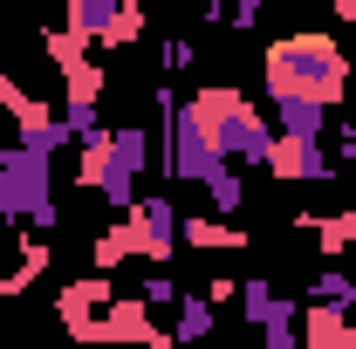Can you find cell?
<instances>
[{"instance_id": "obj_16", "label": "cell", "mask_w": 356, "mask_h": 349, "mask_svg": "<svg viewBox=\"0 0 356 349\" xmlns=\"http://www.w3.org/2000/svg\"><path fill=\"white\" fill-rule=\"evenodd\" d=\"M309 302H343V308H356V274H350V267H315V274H309Z\"/></svg>"}, {"instance_id": "obj_1", "label": "cell", "mask_w": 356, "mask_h": 349, "mask_svg": "<svg viewBox=\"0 0 356 349\" xmlns=\"http://www.w3.org/2000/svg\"><path fill=\"white\" fill-rule=\"evenodd\" d=\"M350 55H343V42H329V35H315V28H302V35H281V42H267L261 55V83L267 96H315V103H343V89H350Z\"/></svg>"}, {"instance_id": "obj_10", "label": "cell", "mask_w": 356, "mask_h": 349, "mask_svg": "<svg viewBox=\"0 0 356 349\" xmlns=\"http://www.w3.org/2000/svg\"><path fill=\"white\" fill-rule=\"evenodd\" d=\"M178 240L199 247V254H240L247 247V226L240 219H220V213H185L178 219Z\"/></svg>"}, {"instance_id": "obj_20", "label": "cell", "mask_w": 356, "mask_h": 349, "mask_svg": "<svg viewBox=\"0 0 356 349\" xmlns=\"http://www.w3.org/2000/svg\"><path fill=\"white\" fill-rule=\"evenodd\" d=\"M0 110H7V117L21 124V117H35V110H48V103L35 96V89H21L14 76H7V69H0Z\"/></svg>"}, {"instance_id": "obj_21", "label": "cell", "mask_w": 356, "mask_h": 349, "mask_svg": "<svg viewBox=\"0 0 356 349\" xmlns=\"http://www.w3.org/2000/svg\"><path fill=\"white\" fill-rule=\"evenodd\" d=\"M192 62H199V42H192V35H165V42H158V69H165V76L192 69Z\"/></svg>"}, {"instance_id": "obj_24", "label": "cell", "mask_w": 356, "mask_h": 349, "mask_svg": "<svg viewBox=\"0 0 356 349\" xmlns=\"http://www.w3.org/2000/svg\"><path fill=\"white\" fill-rule=\"evenodd\" d=\"M144 35V0H124V14H117V48H131Z\"/></svg>"}, {"instance_id": "obj_11", "label": "cell", "mask_w": 356, "mask_h": 349, "mask_svg": "<svg viewBox=\"0 0 356 349\" xmlns=\"http://www.w3.org/2000/svg\"><path fill=\"white\" fill-rule=\"evenodd\" d=\"M295 233L315 240V261H336L343 247H356V213H295Z\"/></svg>"}, {"instance_id": "obj_2", "label": "cell", "mask_w": 356, "mask_h": 349, "mask_svg": "<svg viewBox=\"0 0 356 349\" xmlns=\"http://www.w3.org/2000/svg\"><path fill=\"white\" fill-rule=\"evenodd\" d=\"M0 219H7V226H35V233H55V226H62L55 151H35V144H21V137L0 144Z\"/></svg>"}, {"instance_id": "obj_19", "label": "cell", "mask_w": 356, "mask_h": 349, "mask_svg": "<svg viewBox=\"0 0 356 349\" xmlns=\"http://www.w3.org/2000/svg\"><path fill=\"white\" fill-rule=\"evenodd\" d=\"M62 124H69V137H89L103 131V103H89V96H62V110H55Z\"/></svg>"}, {"instance_id": "obj_3", "label": "cell", "mask_w": 356, "mask_h": 349, "mask_svg": "<svg viewBox=\"0 0 356 349\" xmlns=\"http://www.w3.org/2000/svg\"><path fill=\"white\" fill-rule=\"evenodd\" d=\"M192 110L206 117L213 151H220L226 165H261V172H267V151H274V137H281V131L267 124V117L240 96V89L213 83V89H199V96H192Z\"/></svg>"}, {"instance_id": "obj_6", "label": "cell", "mask_w": 356, "mask_h": 349, "mask_svg": "<svg viewBox=\"0 0 356 349\" xmlns=\"http://www.w3.org/2000/svg\"><path fill=\"white\" fill-rule=\"evenodd\" d=\"M110 302H117V281H110V274L96 267V274L69 281V288L55 295V322H62V329H69V343H76L89 322H96V308H110Z\"/></svg>"}, {"instance_id": "obj_15", "label": "cell", "mask_w": 356, "mask_h": 349, "mask_svg": "<svg viewBox=\"0 0 356 349\" xmlns=\"http://www.w3.org/2000/svg\"><path fill=\"white\" fill-rule=\"evenodd\" d=\"M199 192H206V206H213V213H220V219H233V213H240V206H247V185H240V165H220V172L206 178Z\"/></svg>"}, {"instance_id": "obj_22", "label": "cell", "mask_w": 356, "mask_h": 349, "mask_svg": "<svg viewBox=\"0 0 356 349\" xmlns=\"http://www.w3.org/2000/svg\"><path fill=\"white\" fill-rule=\"evenodd\" d=\"M137 295H144V302H151V308H178V274H172V267H151Z\"/></svg>"}, {"instance_id": "obj_23", "label": "cell", "mask_w": 356, "mask_h": 349, "mask_svg": "<svg viewBox=\"0 0 356 349\" xmlns=\"http://www.w3.org/2000/svg\"><path fill=\"white\" fill-rule=\"evenodd\" d=\"M261 14H267V0H226V28H233V35H254Z\"/></svg>"}, {"instance_id": "obj_26", "label": "cell", "mask_w": 356, "mask_h": 349, "mask_svg": "<svg viewBox=\"0 0 356 349\" xmlns=\"http://www.w3.org/2000/svg\"><path fill=\"white\" fill-rule=\"evenodd\" d=\"M206 302H213V308L240 302V288H233V274H213V281H206Z\"/></svg>"}, {"instance_id": "obj_5", "label": "cell", "mask_w": 356, "mask_h": 349, "mask_svg": "<svg viewBox=\"0 0 356 349\" xmlns=\"http://www.w3.org/2000/svg\"><path fill=\"white\" fill-rule=\"evenodd\" d=\"M267 172L281 185H322V178H336V158H329V144H309V137H274Z\"/></svg>"}, {"instance_id": "obj_18", "label": "cell", "mask_w": 356, "mask_h": 349, "mask_svg": "<svg viewBox=\"0 0 356 349\" xmlns=\"http://www.w3.org/2000/svg\"><path fill=\"white\" fill-rule=\"evenodd\" d=\"M103 83H110V76H103L96 55H76V62L62 69V89H69V96H89V103H103Z\"/></svg>"}, {"instance_id": "obj_14", "label": "cell", "mask_w": 356, "mask_h": 349, "mask_svg": "<svg viewBox=\"0 0 356 349\" xmlns=\"http://www.w3.org/2000/svg\"><path fill=\"white\" fill-rule=\"evenodd\" d=\"M261 349H302V302L295 295H281L274 315L261 322Z\"/></svg>"}, {"instance_id": "obj_17", "label": "cell", "mask_w": 356, "mask_h": 349, "mask_svg": "<svg viewBox=\"0 0 356 349\" xmlns=\"http://www.w3.org/2000/svg\"><path fill=\"white\" fill-rule=\"evenodd\" d=\"M274 302H281V288H274V281H261V274H254V281H240V322H247V329H261L267 315H274Z\"/></svg>"}, {"instance_id": "obj_4", "label": "cell", "mask_w": 356, "mask_h": 349, "mask_svg": "<svg viewBox=\"0 0 356 349\" xmlns=\"http://www.w3.org/2000/svg\"><path fill=\"white\" fill-rule=\"evenodd\" d=\"M137 261H151V267H172L178 261V199L172 192H144L137 199Z\"/></svg>"}, {"instance_id": "obj_12", "label": "cell", "mask_w": 356, "mask_h": 349, "mask_svg": "<svg viewBox=\"0 0 356 349\" xmlns=\"http://www.w3.org/2000/svg\"><path fill=\"white\" fill-rule=\"evenodd\" d=\"M213 329H220V308L206 302V288H199V295H178V315H172V349L206 343Z\"/></svg>"}, {"instance_id": "obj_27", "label": "cell", "mask_w": 356, "mask_h": 349, "mask_svg": "<svg viewBox=\"0 0 356 349\" xmlns=\"http://www.w3.org/2000/svg\"><path fill=\"white\" fill-rule=\"evenodd\" d=\"M322 7H336V14H343V21H356V0H322Z\"/></svg>"}, {"instance_id": "obj_28", "label": "cell", "mask_w": 356, "mask_h": 349, "mask_svg": "<svg viewBox=\"0 0 356 349\" xmlns=\"http://www.w3.org/2000/svg\"><path fill=\"white\" fill-rule=\"evenodd\" d=\"M0 308H7V295H0ZM0 322H7V315H0Z\"/></svg>"}, {"instance_id": "obj_8", "label": "cell", "mask_w": 356, "mask_h": 349, "mask_svg": "<svg viewBox=\"0 0 356 349\" xmlns=\"http://www.w3.org/2000/svg\"><path fill=\"white\" fill-rule=\"evenodd\" d=\"M117 14H124V0H69V35L89 42L96 55H117Z\"/></svg>"}, {"instance_id": "obj_7", "label": "cell", "mask_w": 356, "mask_h": 349, "mask_svg": "<svg viewBox=\"0 0 356 349\" xmlns=\"http://www.w3.org/2000/svg\"><path fill=\"white\" fill-rule=\"evenodd\" d=\"M302 349H356V308L302 302Z\"/></svg>"}, {"instance_id": "obj_9", "label": "cell", "mask_w": 356, "mask_h": 349, "mask_svg": "<svg viewBox=\"0 0 356 349\" xmlns=\"http://www.w3.org/2000/svg\"><path fill=\"white\" fill-rule=\"evenodd\" d=\"M267 103H274V131H281V137L329 144V124H336V110H329V103H315V96H267Z\"/></svg>"}, {"instance_id": "obj_13", "label": "cell", "mask_w": 356, "mask_h": 349, "mask_svg": "<svg viewBox=\"0 0 356 349\" xmlns=\"http://www.w3.org/2000/svg\"><path fill=\"white\" fill-rule=\"evenodd\" d=\"M89 261L103 267V274H117L124 261H137V219L124 213V219H110L103 233H96V247H89Z\"/></svg>"}, {"instance_id": "obj_25", "label": "cell", "mask_w": 356, "mask_h": 349, "mask_svg": "<svg viewBox=\"0 0 356 349\" xmlns=\"http://www.w3.org/2000/svg\"><path fill=\"white\" fill-rule=\"evenodd\" d=\"M329 158L356 165V124H329Z\"/></svg>"}]
</instances>
